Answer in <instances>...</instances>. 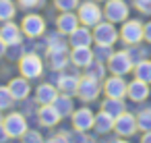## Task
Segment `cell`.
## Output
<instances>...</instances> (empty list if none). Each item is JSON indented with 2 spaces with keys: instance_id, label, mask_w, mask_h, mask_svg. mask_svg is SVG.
I'll list each match as a JSON object with an SVG mask.
<instances>
[{
  "instance_id": "33",
  "label": "cell",
  "mask_w": 151,
  "mask_h": 143,
  "mask_svg": "<svg viewBox=\"0 0 151 143\" xmlns=\"http://www.w3.org/2000/svg\"><path fill=\"white\" fill-rule=\"evenodd\" d=\"M141 13H151V0H132Z\"/></svg>"
},
{
  "instance_id": "14",
  "label": "cell",
  "mask_w": 151,
  "mask_h": 143,
  "mask_svg": "<svg viewBox=\"0 0 151 143\" xmlns=\"http://www.w3.org/2000/svg\"><path fill=\"white\" fill-rule=\"evenodd\" d=\"M21 27H17L11 21H4V25L0 27V38L4 40L6 46H21Z\"/></svg>"
},
{
  "instance_id": "21",
  "label": "cell",
  "mask_w": 151,
  "mask_h": 143,
  "mask_svg": "<svg viewBox=\"0 0 151 143\" xmlns=\"http://www.w3.org/2000/svg\"><path fill=\"white\" fill-rule=\"evenodd\" d=\"M37 116H40V122H42L44 126H54V124H58V120H60V114H58V110H56L52 104L42 106V110L37 112Z\"/></svg>"
},
{
  "instance_id": "11",
  "label": "cell",
  "mask_w": 151,
  "mask_h": 143,
  "mask_svg": "<svg viewBox=\"0 0 151 143\" xmlns=\"http://www.w3.org/2000/svg\"><path fill=\"white\" fill-rule=\"evenodd\" d=\"M93 122H95V116H93V112L89 108H81V110L73 112V126H75V131L85 133V131L93 129Z\"/></svg>"
},
{
  "instance_id": "6",
  "label": "cell",
  "mask_w": 151,
  "mask_h": 143,
  "mask_svg": "<svg viewBox=\"0 0 151 143\" xmlns=\"http://www.w3.org/2000/svg\"><path fill=\"white\" fill-rule=\"evenodd\" d=\"M104 15H106V19L110 23L126 21V17H128V4L124 2V0H108Z\"/></svg>"
},
{
  "instance_id": "3",
  "label": "cell",
  "mask_w": 151,
  "mask_h": 143,
  "mask_svg": "<svg viewBox=\"0 0 151 143\" xmlns=\"http://www.w3.org/2000/svg\"><path fill=\"white\" fill-rule=\"evenodd\" d=\"M93 40L97 42V46H114L118 40V31L114 27V23H97L95 31H93Z\"/></svg>"
},
{
  "instance_id": "24",
  "label": "cell",
  "mask_w": 151,
  "mask_h": 143,
  "mask_svg": "<svg viewBox=\"0 0 151 143\" xmlns=\"http://www.w3.org/2000/svg\"><path fill=\"white\" fill-rule=\"evenodd\" d=\"M93 126H95V131H97V133H108V131H114V116L101 110V112L95 116Z\"/></svg>"
},
{
  "instance_id": "13",
  "label": "cell",
  "mask_w": 151,
  "mask_h": 143,
  "mask_svg": "<svg viewBox=\"0 0 151 143\" xmlns=\"http://www.w3.org/2000/svg\"><path fill=\"white\" fill-rule=\"evenodd\" d=\"M68 62V52L66 46H58V48H48V66L54 71L64 69Z\"/></svg>"
},
{
  "instance_id": "39",
  "label": "cell",
  "mask_w": 151,
  "mask_h": 143,
  "mask_svg": "<svg viewBox=\"0 0 151 143\" xmlns=\"http://www.w3.org/2000/svg\"><path fill=\"white\" fill-rule=\"evenodd\" d=\"M141 141H145V143H147V141H151V131H145V135L141 137Z\"/></svg>"
},
{
  "instance_id": "34",
  "label": "cell",
  "mask_w": 151,
  "mask_h": 143,
  "mask_svg": "<svg viewBox=\"0 0 151 143\" xmlns=\"http://www.w3.org/2000/svg\"><path fill=\"white\" fill-rule=\"evenodd\" d=\"M19 4L23 9H33V6H40L42 4V0H19Z\"/></svg>"
},
{
  "instance_id": "40",
  "label": "cell",
  "mask_w": 151,
  "mask_h": 143,
  "mask_svg": "<svg viewBox=\"0 0 151 143\" xmlns=\"http://www.w3.org/2000/svg\"><path fill=\"white\" fill-rule=\"evenodd\" d=\"M66 139H68V135H66V133H64V135H56V137H54V141H66Z\"/></svg>"
},
{
  "instance_id": "25",
  "label": "cell",
  "mask_w": 151,
  "mask_h": 143,
  "mask_svg": "<svg viewBox=\"0 0 151 143\" xmlns=\"http://www.w3.org/2000/svg\"><path fill=\"white\" fill-rule=\"evenodd\" d=\"M134 79H141L145 83H151V60L143 58L134 64Z\"/></svg>"
},
{
  "instance_id": "22",
  "label": "cell",
  "mask_w": 151,
  "mask_h": 143,
  "mask_svg": "<svg viewBox=\"0 0 151 143\" xmlns=\"http://www.w3.org/2000/svg\"><path fill=\"white\" fill-rule=\"evenodd\" d=\"M101 110H104V112H108V114H112L114 118H116V116H120L122 112H126L122 98H106V100L101 102Z\"/></svg>"
},
{
  "instance_id": "5",
  "label": "cell",
  "mask_w": 151,
  "mask_h": 143,
  "mask_svg": "<svg viewBox=\"0 0 151 143\" xmlns=\"http://www.w3.org/2000/svg\"><path fill=\"white\" fill-rule=\"evenodd\" d=\"M132 60L128 56V52H114L108 58V69L112 71V75H126L132 69Z\"/></svg>"
},
{
  "instance_id": "30",
  "label": "cell",
  "mask_w": 151,
  "mask_h": 143,
  "mask_svg": "<svg viewBox=\"0 0 151 143\" xmlns=\"http://www.w3.org/2000/svg\"><path fill=\"white\" fill-rule=\"evenodd\" d=\"M15 102V95L11 93L9 87H0V110H9Z\"/></svg>"
},
{
  "instance_id": "37",
  "label": "cell",
  "mask_w": 151,
  "mask_h": 143,
  "mask_svg": "<svg viewBox=\"0 0 151 143\" xmlns=\"http://www.w3.org/2000/svg\"><path fill=\"white\" fill-rule=\"evenodd\" d=\"M4 139H9V133H6L4 124H0V141H4Z\"/></svg>"
},
{
  "instance_id": "10",
  "label": "cell",
  "mask_w": 151,
  "mask_h": 143,
  "mask_svg": "<svg viewBox=\"0 0 151 143\" xmlns=\"http://www.w3.org/2000/svg\"><path fill=\"white\" fill-rule=\"evenodd\" d=\"M77 95L83 100V102H91L99 95V83L91 77H83L79 79V87H77Z\"/></svg>"
},
{
  "instance_id": "4",
  "label": "cell",
  "mask_w": 151,
  "mask_h": 143,
  "mask_svg": "<svg viewBox=\"0 0 151 143\" xmlns=\"http://www.w3.org/2000/svg\"><path fill=\"white\" fill-rule=\"evenodd\" d=\"M19 69H21V75L27 77V79H35L42 75L44 71V62L40 60L37 54H25L19 62Z\"/></svg>"
},
{
  "instance_id": "2",
  "label": "cell",
  "mask_w": 151,
  "mask_h": 143,
  "mask_svg": "<svg viewBox=\"0 0 151 143\" xmlns=\"http://www.w3.org/2000/svg\"><path fill=\"white\" fill-rule=\"evenodd\" d=\"M79 21L83 23V25H87V27H95L99 21H101V9L93 2V0H89V2H81V6H79Z\"/></svg>"
},
{
  "instance_id": "35",
  "label": "cell",
  "mask_w": 151,
  "mask_h": 143,
  "mask_svg": "<svg viewBox=\"0 0 151 143\" xmlns=\"http://www.w3.org/2000/svg\"><path fill=\"white\" fill-rule=\"evenodd\" d=\"M23 139H25V141H42V135L35 133V131H27V133L23 135Z\"/></svg>"
},
{
  "instance_id": "17",
  "label": "cell",
  "mask_w": 151,
  "mask_h": 143,
  "mask_svg": "<svg viewBox=\"0 0 151 143\" xmlns=\"http://www.w3.org/2000/svg\"><path fill=\"white\" fill-rule=\"evenodd\" d=\"M56 27H58V33H70L73 29H77L79 27V15H73L70 11H64L60 17H58V21H56Z\"/></svg>"
},
{
  "instance_id": "1",
  "label": "cell",
  "mask_w": 151,
  "mask_h": 143,
  "mask_svg": "<svg viewBox=\"0 0 151 143\" xmlns=\"http://www.w3.org/2000/svg\"><path fill=\"white\" fill-rule=\"evenodd\" d=\"M120 38L124 44L132 46V44H139L143 38H145V25L137 19H130V21H124L122 29H120Z\"/></svg>"
},
{
  "instance_id": "28",
  "label": "cell",
  "mask_w": 151,
  "mask_h": 143,
  "mask_svg": "<svg viewBox=\"0 0 151 143\" xmlns=\"http://www.w3.org/2000/svg\"><path fill=\"white\" fill-rule=\"evenodd\" d=\"M17 9L13 0H0V21H11L15 17Z\"/></svg>"
},
{
  "instance_id": "7",
  "label": "cell",
  "mask_w": 151,
  "mask_h": 143,
  "mask_svg": "<svg viewBox=\"0 0 151 143\" xmlns=\"http://www.w3.org/2000/svg\"><path fill=\"white\" fill-rule=\"evenodd\" d=\"M2 124H4V129H6L9 137H23V135L27 133V120H25V116L19 114V112L9 114V116L2 120Z\"/></svg>"
},
{
  "instance_id": "36",
  "label": "cell",
  "mask_w": 151,
  "mask_h": 143,
  "mask_svg": "<svg viewBox=\"0 0 151 143\" xmlns=\"http://www.w3.org/2000/svg\"><path fill=\"white\" fill-rule=\"evenodd\" d=\"M145 40H147V42L151 44V21H149V23L145 25Z\"/></svg>"
},
{
  "instance_id": "23",
  "label": "cell",
  "mask_w": 151,
  "mask_h": 143,
  "mask_svg": "<svg viewBox=\"0 0 151 143\" xmlns=\"http://www.w3.org/2000/svg\"><path fill=\"white\" fill-rule=\"evenodd\" d=\"M77 87H79L77 75H60L58 77V89L62 93H77Z\"/></svg>"
},
{
  "instance_id": "16",
  "label": "cell",
  "mask_w": 151,
  "mask_h": 143,
  "mask_svg": "<svg viewBox=\"0 0 151 143\" xmlns=\"http://www.w3.org/2000/svg\"><path fill=\"white\" fill-rule=\"evenodd\" d=\"M68 35H70V38H68V44H70L73 48H79V46H89V44L93 42V33L87 29V25L73 29Z\"/></svg>"
},
{
  "instance_id": "29",
  "label": "cell",
  "mask_w": 151,
  "mask_h": 143,
  "mask_svg": "<svg viewBox=\"0 0 151 143\" xmlns=\"http://www.w3.org/2000/svg\"><path fill=\"white\" fill-rule=\"evenodd\" d=\"M137 126L145 133V131H151V108H145L139 112L137 116Z\"/></svg>"
},
{
  "instance_id": "15",
  "label": "cell",
  "mask_w": 151,
  "mask_h": 143,
  "mask_svg": "<svg viewBox=\"0 0 151 143\" xmlns=\"http://www.w3.org/2000/svg\"><path fill=\"white\" fill-rule=\"evenodd\" d=\"M126 95H128L132 102H143V100H147V98H149V83H145V81H141V79L130 81L128 87H126Z\"/></svg>"
},
{
  "instance_id": "12",
  "label": "cell",
  "mask_w": 151,
  "mask_h": 143,
  "mask_svg": "<svg viewBox=\"0 0 151 143\" xmlns=\"http://www.w3.org/2000/svg\"><path fill=\"white\" fill-rule=\"evenodd\" d=\"M126 83L122 79V75H112L110 79H106V85H104V91L108 98H124L126 95Z\"/></svg>"
},
{
  "instance_id": "18",
  "label": "cell",
  "mask_w": 151,
  "mask_h": 143,
  "mask_svg": "<svg viewBox=\"0 0 151 143\" xmlns=\"http://www.w3.org/2000/svg\"><path fill=\"white\" fill-rule=\"evenodd\" d=\"M70 60H73L75 66H83V69H85V66L93 60V50H91L89 46L73 48V52H70Z\"/></svg>"
},
{
  "instance_id": "9",
  "label": "cell",
  "mask_w": 151,
  "mask_h": 143,
  "mask_svg": "<svg viewBox=\"0 0 151 143\" xmlns=\"http://www.w3.org/2000/svg\"><path fill=\"white\" fill-rule=\"evenodd\" d=\"M21 29L27 38H40L46 31V21L40 15H27L21 23Z\"/></svg>"
},
{
  "instance_id": "19",
  "label": "cell",
  "mask_w": 151,
  "mask_h": 143,
  "mask_svg": "<svg viewBox=\"0 0 151 143\" xmlns=\"http://www.w3.org/2000/svg\"><path fill=\"white\" fill-rule=\"evenodd\" d=\"M9 89H11V93L15 95V100H25L27 95H29V81H27V77H17V79H13L11 83H9Z\"/></svg>"
},
{
  "instance_id": "38",
  "label": "cell",
  "mask_w": 151,
  "mask_h": 143,
  "mask_svg": "<svg viewBox=\"0 0 151 143\" xmlns=\"http://www.w3.org/2000/svg\"><path fill=\"white\" fill-rule=\"evenodd\" d=\"M4 52H6V44H4V40L0 38V58L4 56Z\"/></svg>"
},
{
  "instance_id": "32",
  "label": "cell",
  "mask_w": 151,
  "mask_h": 143,
  "mask_svg": "<svg viewBox=\"0 0 151 143\" xmlns=\"http://www.w3.org/2000/svg\"><path fill=\"white\" fill-rule=\"evenodd\" d=\"M54 4H56V9L58 11H73V9H77L79 6V0H54Z\"/></svg>"
},
{
  "instance_id": "31",
  "label": "cell",
  "mask_w": 151,
  "mask_h": 143,
  "mask_svg": "<svg viewBox=\"0 0 151 143\" xmlns=\"http://www.w3.org/2000/svg\"><path fill=\"white\" fill-rule=\"evenodd\" d=\"M128 56H130V60H132V62H139V60H143V58H145V48H143V46L132 44V46H130V50H128Z\"/></svg>"
},
{
  "instance_id": "20",
  "label": "cell",
  "mask_w": 151,
  "mask_h": 143,
  "mask_svg": "<svg viewBox=\"0 0 151 143\" xmlns=\"http://www.w3.org/2000/svg\"><path fill=\"white\" fill-rule=\"evenodd\" d=\"M56 95H58V91H56V87L50 85V83H44V85H40V87L35 89V100H37L42 106L52 104V102L56 100Z\"/></svg>"
},
{
  "instance_id": "8",
  "label": "cell",
  "mask_w": 151,
  "mask_h": 143,
  "mask_svg": "<svg viewBox=\"0 0 151 143\" xmlns=\"http://www.w3.org/2000/svg\"><path fill=\"white\" fill-rule=\"evenodd\" d=\"M137 116L128 114V112H122L120 116L114 118V131L120 135V137H132L137 133Z\"/></svg>"
},
{
  "instance_id": "26",
  "label": "cell",
  "mask_w": 151,
  "mask_h": 143,
  "mask_svg": "<svg viewBox=\"0 0 151 143\" xmlns=\"http://www.w3.org/2000/svg\"><path fill=\"white\" fill-rule=\"evenodd\" d=\"M52 106L58 110L60 116H66L73 112V100L68 98V93H62V95H56V100L52 102Z\"/></svg>"
},
{
  "instance_id": "27",
  "label": "cell",
  "mask_w": 151,
  "mask_h": 143,
  "mask_svg": "<svg viewBox=\"0 0 151 143\" xmlns=\"http://www.w3.org/2000/svg\"><path fill=\"white\" fill-rule=\"evenodd\" d=\"M85 77H91V79H95V81H99V79H104L106 77V66L101 64V60H91L87 66H85Z\"/></svg>"
},
{
  "instance_id": "41",
  "label": "cell",
  "mask_w": 151,
  "mask_h": 143,
  "mask_svg": "<svg viewBox=\"0 0 151 143\" xmlns=\"http://www.w3.org/2000/svg\"><path fill=\"white\" fill-rule=\"evenodd\" d=\"M97 2H101V0H97ZM106 2H108V0H106Z\"/></svg>"
}]
</instances>
